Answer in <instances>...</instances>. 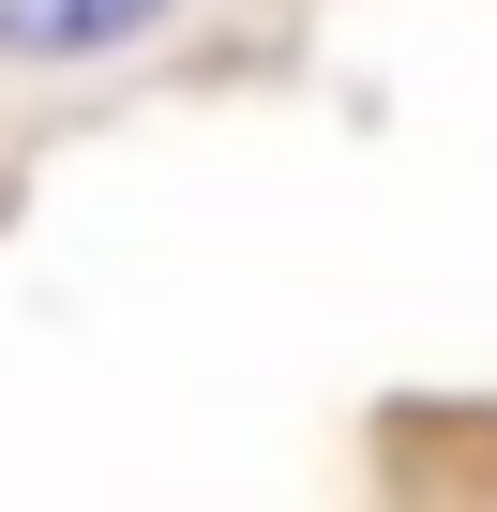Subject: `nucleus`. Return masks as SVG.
I'll list each match as a JSON object with an SVG mask.
<instances>
[{"label":"nucleus","instance_id":"f257e3e1","mask_svg":"<svg viewBox=\"0 0 497 512\" xmlns=\"http://www.w3.org/2000/svg\"><path fill=\"white\" fill-rule=\"evenodd\" d=\"M166 16V0H0V61H106Z\"/></svg>","mask_w":497,"mask_h":512}]
</instances>
